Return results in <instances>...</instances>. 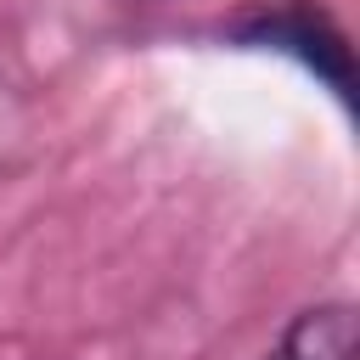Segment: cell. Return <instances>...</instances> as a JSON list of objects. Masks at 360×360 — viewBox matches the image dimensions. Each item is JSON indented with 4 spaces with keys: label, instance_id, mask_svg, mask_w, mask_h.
<instances>
[{
    "label": "cell",
    "instance_id": "6da1fadb",
    "mask_svg": "<svg viewBox=\"0 0 360 360\" xmlns=\"http://www.w3.org/2000/svg\"><path fill=\"white\" fill-rule=\"evenodd\" d=\"M264 360H354V309L349 304H315L292 315L281 343Z\"/></svg>",
    "mask_w": 360,
    "mask_h": 360
}]
</instances>
